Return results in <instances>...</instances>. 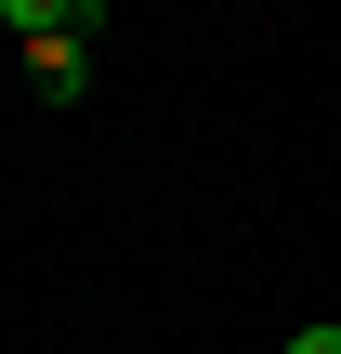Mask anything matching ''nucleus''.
Instances as JSON below:
<instances>
[{
	"label": "nucleus",
	"mask_w": 341,
	"mask_h": 354,
	"mask_svg": "<svg viewBox=\"0 0 341 354\" xmlns=\"http://www.w3.org/2000/svg\"><path fill=\"white\" fill-rule=\"evenodd\" d=\"M289 354H341V315H315V328H289Z\"/></svg>",
	"instance_id": "f257e3e1"
},
{
	"label": "nucleus",
	"mask_w": 341,
	"mask_h": 354,
	"mask_svg": "<svg viewBox=\"0 0 341 354\" xmlns=\"http://www.w3.org/2000/svg\"><path fill=\"white\" fill-rule=\"evenodd\" d=\"M92 13H105V0H92Z\"/></svg>",
	"instance_id": "f03ea898"
}]
</instances>
